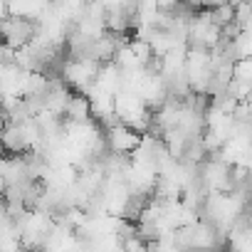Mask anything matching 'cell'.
<instances>
[{
  "label": "cell",
  "instance_id": "cell-6",
  "mask_svg": "<svg viewBox=\"0 0 252 252\" xmlns=\"http://www.w3.org/2000/svg\"><path fill=\"white\" fill-rule=\"evenodd\" d=\"M250 104H252V96H250Z\"/></svg>",
  "mask_w": 252,
  "mask_h": 252
},
{
  "label": "cell",
  "instance_id": "cell-1",
  "mask_svg": "<svg viewBox=\"0 0 252 252\" xmlns=\"http://www.w3.org/2000/svg\"><path fill=\"white\" fill-rule=\"evenodd\" d=\"M101 64L92 57H79V60H69L62 67V77L69 87L79 89V94H87V89L94 84L96 74H99Z\"/></svg>",
  "mask_w": 252,
  "mask_h": 252
},
{
  "label": "cell",
  "instance_id": "cell-3",
  "mask_svg": "<svg viewBox=\"0 0 252 252\" xmlns=\"http://www.w3.org/2000/svg\"><path fill=\"white\" fill-rule=\"evenodd\" d=\"M0 144L5 146L8 154H18V156L30 151V146H28V141L23 136V129L18 124H5L3 129H0Z\"/></svg>",
  "mask_w": 252,
  "mask_h": 252
},
{
  "label": "cell",
  "instance_id": "cell-2",
  "mask_svg": "<svg viewBox=\"0 0 252 252\" xmlns=\"http://www.w3.org/2000/svg\"><path fill=\"white\" fill-rule=\"evenodd\" d=\"M139 144H141V134H136L131 126L114 124L106 129V146L116 156H131L139 149Z\"/></svg>",
  "mask_w": 252,
  "mask_h": 252
},
{
  "label": "cell",
  "instance_id": "cell-5",
  "mask_svg": "<svg viewBox=\"0 0 252 252\" xmlns=\"http://www.w3.org/2000/svg\"><path fill=\"white\" fill-rule=\"evenodd\" d=\"M129 47L134 50V55H136L139 64H141V67H149V62L154 60V52H151L149 42H144V40H131V42H129Z\"/></svg>",
  "mask_w": 252,
  "mask_h": 252
},
{
  "label": "cell",
  "instance_id": "cell-4",
  "mask_svg": "<svg viewBox=\"0 0 252 252\" xmlns=\"http://www.w3.org/2000/svg\"><path fill=\"white\" fill-rule=\"evenodd\" d=\"M64 116L69 119L67 124H89V116H92L89 99H87L84 94H72V99H69V104H67Z\"/></svg>",
  "mask_w": 252,
  "mask_h": 252
}]
</instances>
